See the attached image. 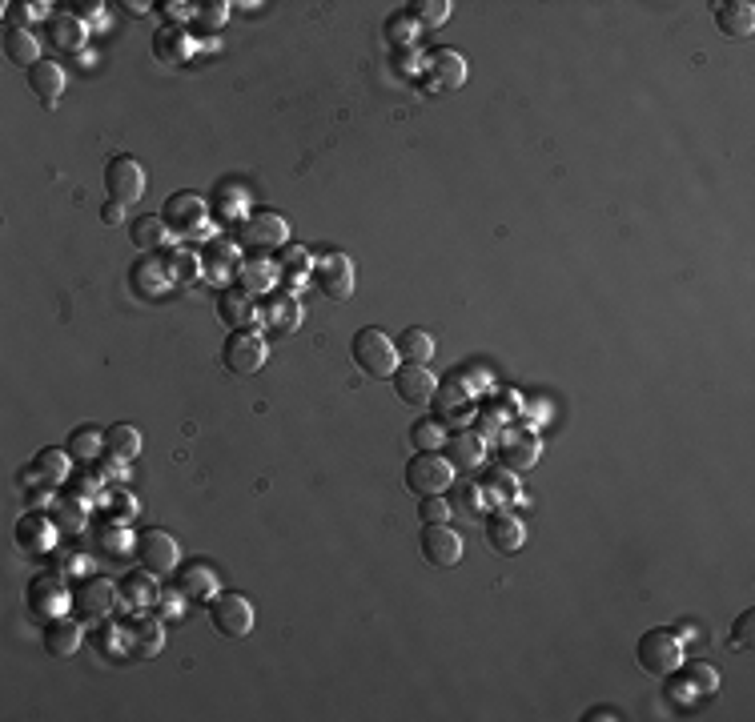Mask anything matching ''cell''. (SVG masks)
<instances>
[{
  "label": "cell",
  "mask_w": 755,
  "mask_h": 722,
  "mask_svg": "<svg viewBox=\"0 0 755 722\" xmlns=\"http://www.w3.org/2000/svg\"><path fill=\"white\" fill-rule=\"evenodd\" d=\"M350 357H354V366L366 374V378H394V370H398V349H394V337H386L378 325H366V329H358L354 333V341H350Z\"/></svg>",
  "instance_id": "6da1fadb"
},
{
  "label": "cell",
  "mask_w": 755,
  "mask_h": 722,
  "mask_svg": "<svg viewBox=\"0 0 755 722\" xmlns=\"http://www.w3.org/2000/svg\"><path fill=\"white\" fill-rule=\"evenodd\" d=\"M635 658L651 678H671L683 666V638L675 630H667V626H655V630H647L639 638Z\"/></svg>",
  "instance_id": "7a4b0ae2"
},
{
  "label": "cell",
  "mask_w": 755,
  "mask_h": 722,
  "mask_svg": "<svg viewBox=\"0 0 755 722\" xmlns=\"http://www.w3.org/2000/svg\"><path fill=\"white\" fill-rule=\"evenodd\" d=\"M450 486H454V466L446 462L442 450H418L406 462V490L410 494L434 498V494H446Z\"/></svg>",
  "instance_id": "3957f363"
},
{
  "label": "cell",
  "mask_w": 755,
  "mask_h": 722,
  "mask_svg": "<svg viewBox=\"0 0 755 722\" xmlns=\"http://www.w3.org/2000/svg\"><path fill=\"white\" fill-rule=\"evenodd\" d=\"M209 622L225 638H245L258 622V606L237 590H221L217 598H209Z\"/></svg>",
  "instance_id": "277c9868"
},
{
  "label": "cell",
  "mask_w": 755,
  "mask_h": 722,
  "mask_svg": "<svg viewBox=\"0 0 755 722\" xmlns=\"http://www.w3.org/2000/svg\"><path fill=\"white\" fill-rule=\"evenodd\" d=\"M25 606H29L33 618L53 622V618H65V610L73 606V594H69L65 578H61L57 570H49V574H37V578L29 582V590H25Z\"/></svg>",
  "instance_id": "5b68a950"
},
{
  "label": "cell",
  "mask_w": 755,
  "mask_h": 722,
  "mask_svg": "<svg viewBox=\"0 0 755 722\" xmlns=\"http://www.w3.org/2000/svg\"><path fill=\"white\" fill-rule=\"evenodd\" d=\"M133 554H137V562H141L145 570H153V574H173V570L181 566V546H177V538H173L169 530H161V526H145V530L133 538Z\"/></svg>",
  "instance_id": "8992f818"
},
{
  "label": "cell",
  "mask_w": 755,
  "mask_h": 722,
  "mask_svg": "<svg viewBox=\"0 0 755 722\" xmlns=\"http://www.w3.org/2000/svg\"><path fill=\"white\" fill-rule=\"evenodd\" d=\"M266 341L258 333H249V329H233L225 341H221V361H225V370L237 374V378H249V374H258L266 366Z\"/></svg>",
  "instance_id": "52a82bcc"
},
{
  "label": "cell",
  "mask_w": 755,
  "mask_h": 722,
  "mask_svg": "<svg viewBox=\"0 0 755 722\" xmlns=\"http://www.w3.org/2000/svg\"><path fill=\"white\" fill-rule=\"evenodd\" d=\"M310 277H314L318 293L330 297V301H350L354 297V261L346 253H322L314 261Z\"/></svg>",
  "instance_id": "ba28073f"
},
{
  "label": "cell",
  "mask_w": 755,
  "mask_h": 722,
  "mask_svg": "<svg viewBox=\"0 0 755 722\" xmlns=\"http://www.w3.org/2000/svg\"><path fill=\"white\" fill-rule=\"evenodd\" d=\"M105 193H109V201H117V205L141 201V193H145V169H141V161L129 157V153H117V157L105 165Z\"/></svg>",
  "instance_id": "9c48e42d"
},
{
  "label": "cell",
  "mask_w": 755,
  "mask_h": 722,
  "mask_svg": "<svg viewBox=\"0 0 755 722\" xmlns=\"http://www.w3.org/2000/svg\"><path fill=\"white\" fill-rule=\"evenodd\" d=\"M241 241H245L249 249H258V253L282 249V245H290V221H286L282 213L258 209V213H249V217L241 221Z\"/></svg>",
  "instance_id": "30bf717a"
},
{
  "label": "cell",
  "mask_w": 755,
  "mask_h": 722,
  "mask_svg": "<svg viewBox=\"0 0 755 722\" xmlns=\"http://www.w3.org/2000/svg\"><path fill=\"white\" fill-rule=\"evenodd\" d=\"M121 602V590L109 578H89L73 590V610L81 622H105Z\"/></svg>",
  "instance_id": "8fae6325"
},
{
  "label": "cell",
  "mask_w": 755,
  "mask_h": 722,
  "mask_svg": "<svg viewBox=\"0 0 755 722\" xmlns=\"http://www.w3.org/2000/svg\"><path fill=\"white\" fill-rule=\"evenodd\" d=\"M165 225L173 229V233H189V237H209V209H205V201L197 197V193H173L169 201H165Z\"/></svg>",
  "instance_id": "7c38bea8"
},
{
  "label": "cell",
  "mask_w": 755,
  "mask_h": 722,
  "mask_svg": "<svg viewBox=\"0 0 755 722\" xmlns=\"http://www.w3.org/2000/svg\"><path fill=\"white\" fill-rule=\"evenodd\" d=\"M390 382H394L398 402H406V406H414V410H426V406L434 402V394H438V378H434L426 366H414V361H402Z\"/></svg>",
  "instance_id": "4fadbf2b"
},
{
  "label": "cell",
  "mask_w": 755,
  "mask_h": 722,
  "mask_svg": "<svg viewBox=\"0 0 755 722\" xmlns=\"http://www.w3.org/2000/svg\"><path fill=\"white\" fill-rule=\"evenodd\" d=\"M418 550H422V558L430 562V566H438V570H450V566H458L462 562V534L454 530V526H426L422 530V538H418Z\"/></svg>",
  "instance_id": "5bb4252c"
},
{
  "label": "cell",
  "mask_w": 755,
  "mask_h": 722,
  "mask_svg": "<svg viewBox=\"0 0 755 722\" xmlns=\"http://www.w3.org/2000/svg\"><path fill=\"white\" fill-rule=\"evenodd\" d=\"M482 530H486V546H490L494 554H519L523 542H527L523 518H519V514H507V510H494V514L482 522Z\"/></svg>",
  "instance_id": "9a60e30c"
},
{
  "label": "cell",
  "mask_w": 755,
  "mask_h": 722,
  "mask_svg": "<svg viewBox=\"0 0 755 722\" xmlns=\"http://www.w3.org/2000/svg\"><path fill=\"white\" fill-rule=\"evenodd\" d=\"M173 574H177V590H181L185 598H193V602H209V598L221 594V578H217V570H213L209 562H201V558H189V562L177 566Z\"/></svg>",
  "instance_id": "2e32d148"
},
{
  "label": "cell",
  "mask_w": 755,
  "mask_h": 722,
  "mask_svg": "<svg viewBox=\"0 0 755 722\" xmlns=\"http://www.w3.org/2000/svg\"><path fill=\"white\" fill-rule=\"evenodd\" d=\"M442 454L454 470H478L486 462V438L474 434V430H458V434H446L442 442Z\"/></svg>",
  "instance_id": "e0dca14e"
},
{
  "label": "cell",
  "mask_w": 755,
  "mask_h": 722,
  "mask_svg": "<svg viewBox=\"0 0 755 722\" xmlns=\"http://www.w3.org/2000/svg\"><path fill=\"white\" fill-rule=\"evenodd\" d=\"M715 29L727 41H747L755 33V5L751 0H723V5H715Z\"/></svg>",
  "instance_id": "ac0fdd59"
},
{
  "label": "cell",
  "mask_w": 755,
  "mask_h": 722,
  "mask_svg": "<svg viewBox=\"0 0 755 722\" xmlns=\"http://www.w3.org/2000/svg\"><path fill=\"white\" fill-rule=\"evenodd\" d=\"M41 642H45V650H49L53 658H73V654L81 650V642H85V622L53 618V622H45Z\"/></svg>",
  "instance_id": "d6986e66"
},
{
  "label": "cell",
  "mask_w": 755,
  "mask_h": 722,
  "mask_svg": "<svg viewBox=\"0 0 755 722\" xmlns=\"http://www.w3.org/2000/svg\"><path fill=\"white\" fill-rule=\"evenodd\" d=\"M29 89L45 109H57V101L65 97V69L57 61H37L29 69Z\"/></svg>",
  "instance_id": "ffe728a7"
},
{
  "label": "cell",
  "mask_w": 755,
  "mask_h": 722,
  "mask_svg": "<svg viewBox=\"0 0 755 722\" xmlns=\"http://www.w3.org/2000/svg\"><path fill=\"white\" fill-rule=\"evenodd\" d=\"M258 317H262L270 329H278V333H294V329L302 325V305H298L294 293H274V297H262Z\"/></svg>",
  "instance_id": "44dd1931"
},
{
  "label": "cell",
  "mask_w": 755,
  "mask_h": 722,
  "mask_svg": "<svg viewBox=\"0 0 755 722\" xmlns=\"http://www.w3.org/2000/svg\"><path fill=\"white\" fill-rule=\"evenodd\" d=\"M543 458V442L539 438H531V434H507L502 438V470H511V474H523V470H531L535 462Z\"/></svg>",
  "instance_id": "7402d4cb"
},
{
  "label": "cell",
  "mask_w": 755,
  "mask_h": 722,
  "mask_svg": "<svg viewBox=\"0 0 755 722\" xmlns=\"http://www.w3.org/2000/svg\"><path fill=\"white\" fill-rule=\"evenodd\" d=\"M426 73H430L434 89H462L466 85V61L454 49H434L426 57Z\"/></svg>",
  "instance_id": "603a6c76"
},
{
  "label": "cell",
  "mask_w": 755,
  "mask_h": 722,
  "mask_svg": "<svg viewBox=\"0 0 755 722\" xmlns=\"http://www.w3.org/2000/svg\"><path fill=\"white\" fill-rule=\"evenodd\" d=\"M69 450H41L37 454V462L29 466V470H21V486H29V482H41L45 490H53L57 482H65V474H69Z\"/></svg>",
  "instance_id": "cb8c5ba5"
},
{
  "label": "cell",
  "mask_w": 755,
  "mask_h": 722,
  "mask_svg": "<svg viewBox=\"0 0 755 722\" xmlns=\"http://www.w3.org/2000/svg\"><path fill=\"white\" fill-rule=\"evenodd\" d=\"M201 273L209 277V281H229V273L233 269H241V261H237V245L229 241V237H217V241H209V249H205V257H201Z\"/></svg>",
  "instance_id": "d4e9b609"
},
{
  "label": "cell",
  "mask_w": 755,
  "mask_h": 722,
  "mask_svg": "<svg viewBox=\"0 0 755 722\" xmlns=\"http://www.w3.org/2000/svg\"><path fill=\"white\" fill-rule=\"evenodd\" d=\"M17 542H21L29 554H45V550H53V542H57V526H53L45 514H25L21 526H17Z\"/></svg>",
  "instance_id": "484cf974"
},
{
  "label": "cell",
  "mask_w": 755,
  "mask_h": 722,
  "mask_svg": "<svg viewBox=\"0 0 755 722\" xmlns=\"http://www.w3.org/2000/svg\"><path fill=\"white\" fill-rule=\"evenodd\" d=\"M254 293L249 289H225L221 297H217V313H221V321L229 325V329H245L249 321L258 317V309H254V301H249Z\"/></svg>",
  "instance_id": "4316f807"
},
{
  "label": "cell",
  "mask_w": 755,
  "mask_h": 722,
  "mask_svg": "<svg viewBox=\"0 0 755 722\" xmlns=\"http://www.w3.org/2000/svg\"><path fill=\"white\" fill-rule=\"evenodd\" d=\"M5 57H9L13 65H21V69H33V65L41 61V41H37L25 25H9V29H5Z\"/></svg>",
  "instance_id": "83f0119b"
},
{
  "label": "cell",
  "mask_w": 755,
  "mask_h": 722,
  "mask_svg": "<svg viewBox=\"0 0 755 722\" xmlns=\"http://www.w3.org/2000/svg\"><path fill=\"white\" fill-rule=\"evenodd\" d=\"M237 277H241V289H249V293H266V289H274V285L282 281L278 261H270V257H249V261H241Z\"/></svg>",
  "instance_id": "f1b7e54d"
},
{
  "label": "cell",
  "mask_w": 755,
  "mask_h": 722,
  "mask_svg": "<svg viewBox=\"0 0 755 722\" xmlns=\"http://www.w3.org/2000/svg\"><path fill=\"white\" fill-rule=\"evenodd\" d=\"M49 37H53L57 49L77 53L89 41V29H85V21L77 13H57V17H49Z\"/></svg>",
  "instance_id": "f546056e"
},
{
  "label": "cell",
  "mask_w": 755,
  "mask_h": 722,
  "mask_svg": "<svg viewBox=\"0 0 755 722\" xmlns=\"http://www.w3.org/2000/svg\"><path fill=\"white\" fill-rule=\"evenodd\" d=\"M394 349H398V357H402V361H414V366H426V361L434 357V337H430V329L410 325V329H402V333L394 337Z\"/></svg>",
  "instance_id": "4dcf8cb0"
},
{
  "label": "cell",
  "mask_w": 755,
  "mask_h": 722,
  "mask_svg": "<svg viewBox=\"0 0 755 722\" xmlns=\"http://www.w3.org/2000/svg\"><path fill=\"white\" fill-rule=\"evenodd\" d=\"M105 454L117 458V462H133V458L141 454V434H137V426H129V422L109 426V430H105Z\"/></svg>",
  "instance_id": "1f68e13d"
},
{
  "label": "cell",
  "mask_w": 755,
  "mask_h": 722,
  "mask_svg": "<svg viewBox=\"0 0 755 722\" xmlns=\"http://www.w3.org/2000/svg\"><path fill=\"white\" fill-rule=\"evenodd\" d=\"M65 450H69V458H73V462H81V466H93V462H97V458L105 454V434H97L93 426H77V430L69 434Z\"/></svg>",
  "instance_id": "d6a6232c"
},
{
  "label": "cell",
  "mask_w": 755,
  "mask_h": 722,
  "mask_svg": "<svg viewBox=\"0 0 755 722\" xmlns=\"http://www.w3.org/2000/svg\"><path fill=\"white\" fill-rule=\"evenodd\" d=\"M153 57L165 61V65H185V57H189V33L177 29V25L161 29L157 41H153Z\"/></svg>",
  "instance_id": "836d02e7"
},
{
  "label": "cell",
  "mask_w": 755,
  "mask_h": 722,
  "mask_svg": "<svg viewBox=\"0 0 755 722\" xmlns=\"http://www.w3.org/2000/svg\"><path fill=\"white\" fill-rule=\"evenodd\" d=\"M129 237H133V245L137 249H161L165 245V237H169V225H165V217H153V213H145V217H137L133 225H129Z\"/></svg>",
  "instance_id": "e575fe53"
},
{
  "label": "cell",
  "mask_w": 755,
  "mask_h": 722,
  "mask_svg": "<svg viewBox=\"0 0 755 722\" xmlns=\"http://www.w3.org/2000/svg\"><path fill=\"white\" fill-rule=\"evenodd\" d=\"M310 269H314V261H310V253H306L302 245H282L278 273H282L286 285H302V281L310 277Z\"/></svg>",
  "instance_id": "d590c367"
},
{
  "label": "cell",
  "mask_w": 755,
  "mask_h": 722,
  "mask_svg": "<svg viewBox=\"0 0 755 722\" xmlns=\"http://www.w3.org/2000/svg\"><path fill=\"white\" fill-rule=\"evenodd\" d=\"M157 574L153 570H141V574H129L125 578V586H121V598L129 602V606H157V582H153Z\"/></svg>",
  "instance_id": "8d00e7d4"
},
{
  "label": "cell",
  "mask_w": 755,
  "mask_h": 722,
  "mask_svg": "<svg viewBox=\"0 0 755 722\" xmlns=\"http://www.w3.org/2000/svg\"><path fill=\"white\" fill-rule=\"evenodd\" d=\"M482 490H486V498H490L494 506H511V502L519 498L523 486H519V478H515L511 470H502V466H498V470H490V478H486Z\"/></svg>",
  "instance_id": "74e56055"
},
{
  "label": "cell",
  "mask_w": 755,
  "mask_h": 722,
  "mask_svg": "<svg viewBox=\"0 0 755 722\" xmlns=\"http://www.w3.org/2000/svg\"><path fill=\"white\" fill-rule=\"evenodd\" d=\"M406 17L422 29H438L450 17V0H414V5H406Z\"/></svg>",
  "instance_id": "f35d334b"
},
{
  "label": "cell",
  "mask_w": 755,
  "mask_h": 722,
  "mask_svg": "<svg viewBox=\"0 0 755 722\" xmlns=\"http://www.w3.org/2000/svg\"><path fill=\"white\" fill-rule=\"evenodd\" d=\"M197 265H201V257H197L193 249H177V253L165 257V269H169V281H173V285H181V281H185V285L197 281V277H201Z\"/></svg>",
  "instance_id": "ab89813d"
},
{
  "label": "cell",
  "mask_w": 755,
  "mask_h": 722,
  "mask_svg": "<svg viewBox=\"0 0 755 722\" xmlns=\"http://www.w3.org/2000/svg\"><path fill=\"white\" fill-rule=\"evenodd\" d=\"M410 442H414V450H442L446 426H442L438 418H418V422L410 426Z\"/></svg>",
  "instance_id": "60d3db41"
},
{
  "label": "cell",
  "mask_w": 755,
  "mask_h": 722,
  "mask_svg": "<svg viewBox=\"0 0 755 722\" xmlns=\"http://www.w3.org/2000/svg\"><path fill=\"white\" fill-rule=\"evenodd\" d=\"M450 494V510H458V514H482L486 510V494H482V486H474V482H466V486H450L446 490Z\"/></svg>",
  "instance_id": "b9f144b4"
},
{
  "label": "cell",
  "mask_w": 755,
  "mask_h": 722,
  "mask_svg": "<svg viewBox=\"0 0 755 722\" xmlns=\"http://www.w3.org/2000/svg\"><path fill=\"white\" fill-rule=\"evenodd\" d=\"M434 402H438V422L446 426V422H466L470 418V394H458V390H450L446 386V394H434Z\"/></svg>",
  "instance_id": "7bdbcfd3"
},
{
  "label": "cell",
  "mask_w": 755,
  "mask_h": 722,
  "mask_svg": "<svg viewBox=\"0 0 755 722\" xmlns=\"http://www.w3.org/2000/svg\"><path fill=\"white\" fill-rule=\"evenodd\" d=\"M679 682H687V690H703V694H715V686H719V670L711 666V662H687L683 666V678Z\"/></svg>",
  "instance_id": "ee69618b"
},
{
  "label": "cell",
  "mask_w": 755,
  "mask_h": 722,
  "mask_svg": "<svg viewBox=\"0 0 755 722\" xmlns=\"http://www.w3.org/2000/svg\"><path fill=\"white\" fill-rule=\"evenodd\" d=\"M161 642H165L161 626H153L149 618L133 622V646H129V650H137V654H157V650H161Z\"/></svg>",
  "instance_id": "f6af8a7d"
},
{
  "label": "cell",
  "mask_w": 755,
  "mask_h": 722,
  "mask_svg": "<svg viewBox=\"0 0 755 722\" xmlns=\"http://www.w3.org/2000/svg\"><path fill=\"white\" fill-rule=\"evenodd\" d=\"M450 498L446 494H434V498H422L418 502V522H426V526H442V522H450Z\"/></svg>",
  "instance_id": "bcb514c9"
},
{
  "label": "cell",
  "mask_w": 755,
  "mask_h": 722,
  "mask_svg": "<svg viewBox=\"0 0 755 722\" xmlns=\"http://www.w3.org/2000/svg\"><path fill=\"white\" fill-rule=\"evenodd\" d=\"M751 634H755V610H743L731 626V646L735 650H751Z\"/></svg>",
  "instance_id": "7dc6e473"
},
{
  "label": "cell",
  "mask_w": 755,
  "mask_h": 722,
  "mask_svg": "<svg viewBox=\"0 0 755 722\" xmlns=\"http://www.w3.org/2000/svg\"><path fill=\"white\" fill-rule=\"evenodd\" d=\"M245 205H249L245 189H237V185H225V189H221V213H225V217H237Z\"/></svg>",
  "instance_id": "c3c4849f"
},
{
  "label": "cell",
  "mask_w": 755,
  "mask_h": 722,
  "mask_svg": "<svg viewBox=\"0 0 755 722\" xmlns=\"http://www.w3.org/2000/svg\"><path fill=\"white\" fill-rule=\"evenodd\" d=\"M225 9H229V5H221V0H217V5H197V17H201L205 25H221V21H225Z\"/></svg>",
  "instance_id": "681fc988"
},
{
  "label": "cell",
  "mask_w": 755,
  "mask_h": 722,
  "mask_svg": "<svg viewBox=\"0 0 755 722\" xmlns=\"http://www.w3.org/2000/svg\"><path fill=\"white\" fill-rule=\"evenodd\" d=\"M121 217H125V205H117V201H109V205L101 209V221H105V225H121Z\"/></svg>",
  "instance_id": "f907efd6"
},
{
  "label": "cell",
  "mask_w": 755,
  "mask_h": 722,
  "mask_svg": "<svg viewBox=\"0 0 755 722\" xmlns=\"http://www.w3.org/2000/svg\"><path fill=\"white\" fill-rule=\"evenodd\" d=\"M181 598H185L181 590H173V594H165V598H161V610H165V618H177V610H181Z\"/></svg>",
  "instance_id": "816d5d0a"
},
{
  "label": "cell",
  "mask_w": 755,
  "mask_h": 722,
  "mask_svg": "<svg viewBox=\"0 0 755 722\" xmlns=\"http://www.w3.org/2000/svg\"><path fill=\"white\" fill-rule=\"evenodd\" d=\"M583 718H587V722H599V718H623V714H619L615 706H591Z\"/></svg>",
  "instance_id": "f5cc1de1"
},
{
  "label": "cell",
  "mask_w": 755,
  "mask_h": 722,
  "mask_svg": "<svg viewBox=\"0 0 755 722\" xmlns=\"http://www.w3.org/2000/svg\"><path fill=\"white\" fill-rule=\"evenodd\" d=\"M121 9H129L133 17H145V13H149V5H141V0H129V5H121Z\"/></svg>",
  "instance_id": "db71d44e"
}]
</instances>
